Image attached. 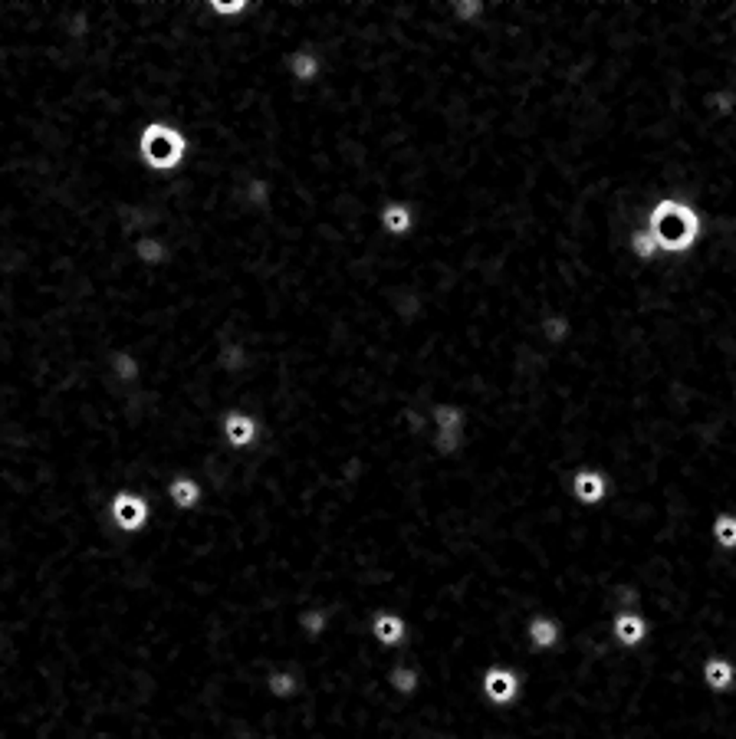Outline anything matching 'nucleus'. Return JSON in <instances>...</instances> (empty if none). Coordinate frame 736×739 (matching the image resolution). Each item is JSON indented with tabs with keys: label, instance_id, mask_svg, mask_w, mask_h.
Returning <instances> with one entry per match:
<instances>
[{
	"label": "nucleus",
	"instance_id": "f257e3e1",
	"mask_svg": "<svg viewBox=\"0 0 736 739\" xmlns=\"http://www.w3.org/2000/svg\"><path fill=\"white\" fill-rule=\"evenodd\" d=\"M648 233L657 240V250L684 254L701 237V214L678 197H664V201H657L648 217Z\"/></svg>",
	"mask_w": 736,
	"mask_h": 739
},
{
	"label": "nucleus",
	"instance_id": "f03ea898",
	"mask_svg": "<svg viewBox=\"0 0 736 739\" xmlns=\"http://www.w3.org/2000/svg\"><path fill=\"white\" fill-rule=\"evenodd\" d=\"M184 151H188V139L181 128L168 126V122H149L142 128L138 155L155 171H174L184 162Z\"/></svg>",
	"mask_w": 736,
	"mask_h": 739
},
{
	"label": "nucleus",
	"instance_id": "7ed1b4c3",
	"mask_svg": "<svg viewBox=\"0 0 736 739\" xmlns=\"http://www.w3.org/2000/svg\"><path fill=\"white\" fill-rule=\"evenodd\" d=\"M434 424H437V451L454 453L460 447V434H464V415L454 405H437L434 408Z\"/></svg>",
	"mask_w": 736,
	"mask_h": 739
},
{
	"label": "nucleus",
	"instance_id": "20e7f679",
	"mask_svg": "<svg viewBox=\"0 0 736 739\" xmlns=\"http://www.w3.org/2000/svg\"><path fill=\"white\" fill-rule=\"evenodd\" d=\"M483 693H487L494 704H510V700H517V693H519L517 674L506 667L487 670V677H483Z\"/></svg>",
	"mask_w": 736,
	"mask_h": 739
},
{
	"label": "nucleus",
	"instance_id": "39448f33",
	"mask_svg": "<svg viewBox=\"0 0 736 739\" xmlns=\"http://www.w3.org/2000/svg\"><path fill=\"white\" fill-rule=\"evenodd\" d=\"M112 516L122 529H142V522L149 520V507L142 497H132V493H119L112 503Z\"/></svg>",
	"mask_w": 736,
	"mask_h": 739
},
{
	"label": "nucleus",
	"instance_id": "423d86ee",
	"mask_svg": "<svg viewBox=\"0 0 736 739\" xmlns=\"http://www.w3.org/2000/svg\"><path fill=\"white\" fill-rule=\"evenodd\" d=\"M572 490L582 503H598V499L605 497V490H609V480H605V474H598V470H579L572 476Z\"/></svg>",
	"mask_w": 736,
	"mask_h": 739
},
{
	"label": "nucleus",
	"instance_id": "0eeeda50",
	"mask_svg": "<svg viewBox=\"0 0 736 739\" xmlns=\"http://www.w3.org/2000/svg\"><path fill=\"white\" fill-rule=\"evenodd\" d=\"M132 256L138 260V266H165L168 263V243L158 237H138L132 243Z\"/></svg>",
	"mask_w": 736,
	"mask_h": 739
},
{
	"label": "nucleus",
	"instance_id": "6e6552de",
	"mask_svg": "<svg viewBox=\"0 0 736 739\" xmlns=\"http://www.w3.org/2000/svg\"><path fill=\"white\" fill-rule=\"evenodd\" d=\"M224 434H227V444H234V447H247V444H253V438H257V421L247 415L230 411V415L224 417Z\"/></svg>",
	"mask_w": 736,
	"mask_h": 739
},
{
	"label": "nucleus",
	"instance_id": "1a4fd4ad",
	"mask_svg": "<svg viewBox=\"0 0 736 739\" xmlns=\"http://www.w3.org/2000/svg\"><path fill=\"white\" fill-rule=\"evenodd\" d=\"M644 635H648V624H644V618L638 612H621L618 618H615V637H618L625 647L641 644Z\"/></svg>",
	"mask_w": 736,
	"mask_h": 739
},
{
	"label": "nucleus",
	"instance_id": "9d476101",
	"mask_svg": "<svg viewBox=\"0 0 736 739\" xmlns=\"http://www.w3.org/2000/svg\"><path fill=\"white\" fill-rule=\"evenodd\" d=\"M381 227H385V233H391V237L411 233V227H414L411 208H408V204H385V208H381Z\"/></svg>",
	"mask_w": 736,
	"mask_h": 739
},
{
	"label": "nucleus",
	"instance_id": "9b49d317",
	"mask_svg": "<svg viewBox=\"0 0 736 739\" xmlns=\"http://www.w3.org/2000/svg\"><path fill=\"white\" fill-rule=\"evenodd\" d=\"M703 681L710 683V690L724 693V690H730V687H733L736 667L726 658H710L707 664H703Z\"/></svg>",
	"mask_w": 736,
	"mask_h": 739
},
{
	"label": "nucleus",
	"instance_id": "f8f14e48",
	"mask_svg": "<svg viewBox=\"0 0 736 739\" xmlns=\"http://www.w3.org/2000/svg\"><path fill=\"white\" fill-rule=\"evenodd\" d=\"M287 70L296 82H312L319 76V57L312 50H296V53H289Z\"/></svg>",
	"mask_w": 736,
	"mask_h": 739
},
{
	"label": "nucleus",
	"instance_id": "ddd939ff",
	"mask_svg": "<svg viewBox=\"0 0 736 739\" xmlns=\"http://www.w3.org/2000/svg\"><path fill=\"white\" fill-rule=\"evenodd\" d=\"M529 641H533V647H552L556 644V637H559V628H556V621L552 618H533L529 621Z\"/></svg>",
	"mask_w": 736,
	"mask_h": 739
},
{
	"label": "nucleus",
	"instance_id": "4468645a",
	"mask_svg": "<svg viewBox=\"0 0 736 739\" xmlns=\"http://www.w3.org/2000/svg\"><path fill=\"white\" fill-rule=\"evenodd\" d=\"M372 631H375V637H379L381 644H398L404 637V624L395 614H379L375 624H372Z\"/></svg>",
	"mask_w": 736,
	"mask_h": 739
},
{
	"label": "nucleus",
	"instance_id": "2eb2a0df",
	"mask_svg": "<svg viewBox=\"0 0 736 739\" xmlns=\"http://www.w3.org/2000/svg\"><path fill=\"white\" fill-rule=\"evenodd\" d=\"M168 493H172V499L178 507H195L197 499H201V486H197L191 476H174L172 486H168Z\"/></svg>",
	"mask_w": 736,
	"mask_h": 739
},
{
	"label": "nucleus",
	"instance_id": "dca6fc26",
	"mask_svg": "<svg viewBox=\"0 0 736 739\" xmlns=\"http://www.w3.org/2000/svg\"><path fill=\"white\" fill-rule=\"evenodd\" d=\"M710 532L724 549H736V513H720V516L713 520Z\"/></svg>",
	"mask_w": 736,
	"mask_h": 739
},
{
	"label": "nucleus",
	"instance_id": "f3484780",
	"mask_svg": "<svg viewBox=\"0 0 736 739\" xmlns=\"http://www.w3.org/2000/svg\"><path fill=\"white\" fill-rule=\"evenodd\" d=\"M569 329H572V325H569V319H565L563 312H549V316L542 319V335L549 339L552 346H559L565 335H569Z\"/></svg>",
	"mask_w": 736,
	"mask_h": 739
},
{
	"label": "nucleus",
	"instance_id": "a211bd4d",
	"mask_svg": "<svg viewBox=\"0 0 736 739\" xmlns=\"http://www.w3.org/2000/svg\"><path fill=\"white\" fill-rule=\"evenodd\" d=\"M112 371H115V378H119V382H135L138 378V362L132 358V352H115Z\"/></svg>",
	"mask_w": 736,
	"mask_h": 739
},
{
	"label": "nucleus",
	"instance_id": "6ab92c4d",
	"mask_svg": "<svg viewBox=\"0 0 736 739\" xmlns=\"http://www.w3.org/2000/svg\"><path fill=\"white\" fill-rule=\"evenodd\" d=\"M632 254L638 260H651V256H657V240L648 231L632 233Z\"/></svg>",
	"mask_w": 736,
	"mask_h": 739
},
{
	"label": "nucleus",
	"instance_id": "aec40b11",
	"mask_svg": "<svg viewBox=\"0 0 736 739\" xmlns=\"http://www.w3.org/2000/svg\"><path fill=\"white\" fill-rule=\"evenodd\" d=\"M243 197H247L250 208H264L266 197H270V185H266L264 178H250L247 187H243Z\"/></svg>",
	"mask_w": 736,
	"mask_h": 739
},
{
	"label": "nucleus",
	"instance_id": "412c9836",
	"mask_svg": "<svg viewBox=\"0 0 736 739\" xmlns=\"http://www.w3.org/2000/svg\"><path fill=\"white\" fill-rule=\"evenodd\" d=\"M247 0H211V13L214 17H241V13H247Z\"/></svg>",
	"mask_w": 736,
	"mask_h": 739
},
{
	"label": "nucleus",
	"instance_id": "4be33fe9",
	"mask_svg": "<svg viewBox=\"0 0 736 739\" xmlns=\"http://www.w3.org/2000/svg\"><path fill=\"white\" fill-rule=\"evenodd\" d=\"M707 105H710L717 116H730L736 109V95L733 93H710L707 95Z\"/></svg>",
	"mask_w": 736,
	"mask_h": 739
},
{
	"label": "nucleus",
	"instance_id": "5701e85b",
	"mask_svg": "<svg viewBox=\"0 0 736 739\" xmlns=\"http://www.w3.org/2000/svg\"><path fill=\"white\" fill-rule=\"evenodd\" d=\"M480 13H483V4H477V0H457V4H454V17L464 20V24L477 20Z\"/></svg>",
	"mask_w": 736,
	"mask_h": 739
},
{
	"label": "nucleus",
	"instance_id": "b1692460",
	"mask_svg": "<svg viewBox=\"0 0 736 739\" xmlns=\"http://www.w3.org/2000/svg\"><path fill=\"white\" fill-rule=\"evenodd\" d=\"M270 690H273L276 697H289V693L296 690V681H293L289 674H273V677H270Z\"/></svg>",
	"mask_w": 736,
	"mask_h": 739
},
{
	"label": "nucleus",
	"instance_id": "393cba45",
	"mask_svg": "<svg viewBox=\"0 0 736 739\" xmlns=\"http://www.w3.org/2000/svg\"><path fill=\"white\" fill-rule=\"evenodd\" d=\"M391 683H395L402 693H411L414 683H418V674H414V670H395V674H391Z\"/></svg>",
	"mask_w": 736,
	"mask_h": 739
},
{
	"label": "nucleus",
	"instance_id": "a878e982",
	"mask_svg": "<svg viewBox=\"0 0 736 739\" xmlns=\"http://www.w3.org/2000/svg\"><path fill=\"white\" fill-rule=\"evenodd\" d=\"M303 624H306V631H312V635H319L322 624H326V618H322V614H316V612H310L306 618H303Z\"/></svg>",
	"mask_w": 736,
	"mask_h": 739
},
{
	"label": "nucleus",
	"instance_id": "bb28decb",
	"mask_svg": "<svg viewBox=\"0 0 736 739\" xmlns=\"http://www.w3.org/2000/svg\"><path fill=\"white\" fill-rule=\"evenodd\" d=\"M0 651H4V641H0Z\"/></svg>",
	"mask_w": 736,
	"mask_h": 739
}]
</instances>
